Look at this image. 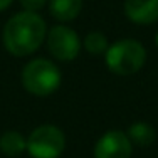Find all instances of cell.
I'll return each mask as SVG.
<instances>
[{
  "label": "cell",
  "mask_w": 158,
  "mask_h": 158,
  "mask_svg": "<svg viewBox=\"0 0 158 158\" xmlns=\"http://www.w3.org/2000/svg\"><path fill=\"white\" fill-rule=\"evenodd\" d=\"M12 2H14V0H0V10H5L7 7H10V5H12Z\"/></svg>",
  "instance_id": "13"
},
{
  "label": "cell",
  "mask_w": 158,
  "mask_h": 158,
  "mask_svg": "<svg viewBox=\"0 0 158 158\" xmlns=\"http://www.w3.org/2000/svg\"><path fill=\"white\" fill-rule=\"evenodd\" d=\"M20 5L24 7L27 12H39L44 5H46L47 0H19Z\"/></svg>",
  "instance_id": "12"
},
{
  "label": "cell",
  "mask_w": 158,
  "mask_h": 158,
  "mask_svg": "<svg viewBox=\"0 0 158 158\" xmlns=\"http://www.w3.org/2000/svg\"><path fill=\"white\" fill-rule=\"evenodd\" d=\"M156 47H158V34H156Z\"/></svg>",
  "instance_id": "14"
},
{
  "label": "cell",
  "mask_w": 158,
  "mask_h": 158,
  "mask_svg": "<svg viewBox=\"0 0 158 158\" xmlns=\"http://www.w3.org/2000/svg\"><path fill=\"white\" fill-rule=\"evenodd\" d=\"M133 143L125 131H106L94 146V158H130Z\"/></svg>",
  "instance_id": "6"
},
{
  "label": "cell",
  "mask_w": 158,
  "mask_h": 158,
  "mask_svg": "<svg viewBox=\"0 0 158 158\" xmlns=\"http://www.w3.org/2000/svg\"><path fill=\"white\" fill-rule=\"evenodd\" d=\"M66 148V136L57 126L42 125L27 138V152L32 158H59Z\"/></svg>",
  "instance_id": "4"
},
{
  "label": "cell",
  "mask_w": 158,
  "mask_h": 158,
  "mask_svg": "<svg viewBox=\"0 0 158 158\" xmlns=\"http://www.w3.org/2000/svg\"><path fill=\"white\" fill-rule=\"evenodd\" d=\"M84 47H86V51L93 56L106 54L108 39H106V35L101 34V32H91V34H88L86 39H84Z\"/></svg>",
  "instance_id": "11"
},
{
  "label": "cell",
  "mask_w": 158,
  "mask_h": 158,
  "mask_svg": "<svg viewBox=\"0 0 158 158\" xmlns=\"http://www.w3.org/2000/svg\"><path fill=\"white\" fill-rule=\"evenodd\" d=\"M22 84L34 96H49L61 84V71L47 59H34L22 69Z\"/></svg>",
  "instance_id": "3"
},
{
  "label": "cell",
  "mask_w": 158,
  "mask_h": 158,
  "mask_svg": "<svg viewBox=\"0 0 158 158\" xmlns=\"http://www.w3.org/2000/svg\"><path fill=\"white\" fill-rule=\"evenodd\" d=\"M27 150V140L19 131H5L0 136V152L7 156H19Z\"/></svg>",
  "instance_id": "9"
},
{
  "label": "cell",
  "mask_w": 158,
  "mask_h": 158,
  "mask_svg": "<svg viewBox=\"0 0 158 158\" xmlns=\"http://www.w3.org/2000/svg\"><path fill=\"white\" fill-rule=\"evenodd\" d=\"M125 14L135 24H155L158 20V0H126Z\"/></svg>",
  "instance_id": "7"
},
{
  "label": "cell",
  "mask_w": 158,
  "mask_h": 158,
  "mask_svg": "<svg viewBox=\"0 0 158 158\" xmlns=\"http://www.w3.org/2000/svg\"><path fill=\"white\" fill-rule=\"evenodd\" d=\"M47 49L57 61H73L79 56L81 40L77 34L67 25H56L46 35Z\"/></svg>",
  "instance_id": "5"
},
{
  "label": "cell",
  "mask_w": 158,
  "mask_h": 158,
  "mask_svg": "<svg viewBox=\"0 0 158 158\" xmlns=\"http://www.w3.org/2000/svg\"><path fill=\"white\" fill-rule=\"evenodd\" d=\"M47 35L44 19L37 12H19L7 20L3 27V46L12 56L24 57L35 52Z\"/></svg>",
  "instance_id": "1"
},
{
  "label": "cell",
  "mask_w": 158,
  "mask_h": 158,
  "mask_svg": "<svg viewBox=\"0 0 158 158\" xmlns=\"http://www.w3.org/2000/svg\"><path fill=\"white\" fill-rule=\"evenodd\" d=\"M146 61V51L138 40L123 39L106 51V66L118 76H131L138 73Z\"/></svg>",
  "instance_id": "2"
},
{
  "label": "cell",
  "mask_w": 158,
  "mask_h": 158,
  "mask_svg": "<svg viewBox=\"0 0 158 158\" xmlns=\"http://www.w3.org/2000/svg\"><path fill=\"white\" fill-rule=\"evenodd\" d=\"M82 9V0H49L51 15L61 22L74 20Z\"/></svg>",
  "instance_id": "8"
},
{
  "label": "cell",
  "mask_w": 158,
  "mask_h": 158,
  "mask_svg": "<svg viewBox=\"0 0 158 158\" xmlns=\"http://www.w3.org/2000/svg\"><path fill=\"white\" fill-rule=\"evenodd\" d=\"M128 136H130L131 143L138 146H150L156 138V133H155V128L148 123H143V121H138V123H133L130 128H128Z\"/></svg>",
  "instance_id": "10"
}]
</instances>
